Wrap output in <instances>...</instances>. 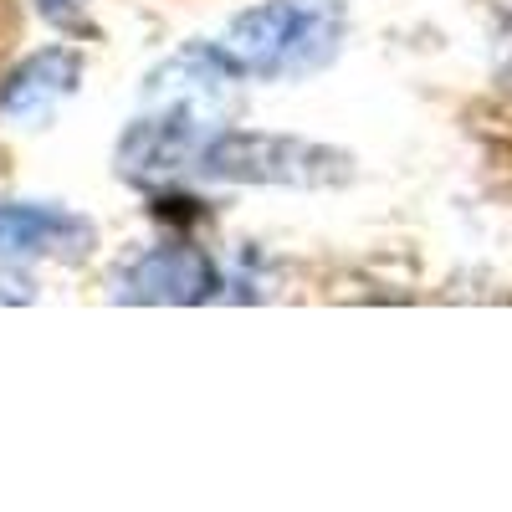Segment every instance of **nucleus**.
<instances>
[{
  "label": "nucleus",
  "instance_id": "1",
  "mask_svg": "<svg viewBox=\"0 0 512 512\" xmlns=\"http://www.w3.org/2000/svg\"><path fill=\"white\" fill-rule=\"evenodd\" d=\"M205 175L246 180V185H338L349 180V159L308 139L272 134H221L200 154Z\"/></svg>",
  "mask_w": 512,
  "mask_h": 512
},
{
  "label": "nucleus",
  "instance_id": "6",
  "mask_svg": "<svg viewBox=\"0 0 512 512\" xmlns=\"http://www.w3.org/2000/svg\"><path fill=\"white\" fill-rule=\"evenodd\" d=\"M190 154V123H139L134 134L123 144V169H134V175H154V169H175L180 159Z\"/></svg>",
  "mask_w": 512,
  "mask_h": 512
},
{
  "label": "nucleus",
  "instance_id": "5",
  "mask_svg": "<svg viewBox=\"0 0 512 512\" xmlns=\"http://www.w3.org/2000/svg\"><path fill=\"white\" fill-rule=\"evenodd\" d=\"M77 72H82V62L72 52H41L16 77H6V88H0V108H6V113H31L41 98L67 93L77 82Z\"/></svg>",
  "mask_w": 512,
  "mask_h": 512
},
{
  "label": "nucleus",
  "instance_id": "4",
  "mask_svg": "<svg viewBox=\"0 0 512 512\" xmlns=\"http://www.w3.org/2000/svg\"><path fill=\"white\" fill-rule=\"evenodd\" d=\"M93 246V226L62 216V210H36V205H0V251L11 256H77Z\"/></svg>",
  "mask_w": 512,
  "mask_h": 512
},
{
  "label": "nucleus",
  "instance_id": "3",
  "mask_svg": "<svg viewBox=\"0 0 512 512\" xmlns=\"http://www.w3.org/2000/svg\"><path fill=\"white\" fill-rule=\"evenodd\" d=\"M210 287H216V267L195 246H159L128 272L134 303H200Z\"/></svg>",
  "mask_w": 512,
  "mask_h": 512
},
{
  "label": "nucleus",
  "instance_id": "7",
  "mask_svg": "<svg viewBox=\"0 0 512 512\" xmlns=\"http://www.w3.org/2000/svg\"><path fill=\"white\" fill-rule=\"evenodd\" d=\"M497 6H502V11H507V16H512V0H497Z\"/></svg>",
  "mask_w": 512,
  "mask_h": 512
},
{
  "label": "nucleus",
  "instance_id": "2",
  "mask_svg": "<svg viewBox=\"0 0 512 512\" xmlns=\"http://www.w3.org/2000/svg\"><path fill=\"white\" fill-rule=\"evenodd\" d=\"M328 36L333 31L318 16H308L292 0H277V6H262L236 21L231 47L256 72H297V67H313L318 57H328V47H333Z\"/></svg>",
  "mask_w": 512,
  "mask_h": 512
}]
</instances>
